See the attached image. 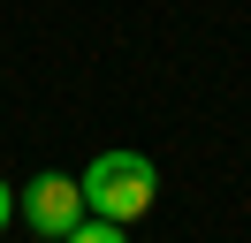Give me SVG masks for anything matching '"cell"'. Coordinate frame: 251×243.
<instances>
[{
  "label": "cell",
  "instance_id": "1",
  "mask_svg": "<svg viewBox=\"0 0 251 243\" xmlns=\"http://www.w3.org/2000/svg\"><path fill=\"white\" fill-rule=\"evenodd\" d=\"M76 190H84V213H99V220H137V213H152V197H160V167L145 160V152H99L92 167L76 175Z\"/></svg>",
  "mask_w": 251,
  "mask_h": 243
},
{
  "label": "cell",
  "instance_id": "4",
  "mask_svg": "<svg viewBox=\"0 0 251 243\" xmlns=\"http://www.w3.org/2000/svg\"><path fill=\"white\" fill-rule=\"evenodd\" d=\"M8 220H16V182H0V236H8Z\"/></svg>",
  "mask_w": 251,
  "mask_h": 243
},
{
  "label": "cell",
  "instance_id": "3",
  "mask_svg": "<svg viewBox=\"0 0 251 243\" xmlns=\"http://www.w3.org/2000/svg\"><path fill=\"white\" fill-rule=\"evenodd\" d=\"M61 243H129V236H122V220H99V213H84V220L69 228Z\"/></svg>",
  "mask_w": 251,
  "mask_h": 243
},
{
  "label": "cell",
  "instance_id": "2",
  "mask_svg": "<svg viewBox=\"0 0 251 243\" xmlns=\"http://www.w3.org/2000/svg\"><path fill=\"white\" fill-rule=\"evenodd\" d=\"M16 220L31 228V236L61 243L69 228L84 220V190H76V175H53V167H46V175H31V182L16 190Z\"/></svg>",
  "mask_w": 251,
  "mask_h": 243
}]
</instances>
